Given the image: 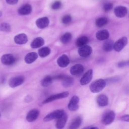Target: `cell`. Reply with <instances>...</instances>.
<instances>
[{"instance_id": "obj_1", "label": "cell", "mask_w": 129, "mask_h": 129, "mask_svg": "<svg viewBox=\"0 0 129 129\" xmlns=\"http://www.w3.org/2000/svg\"><path fill=\"white\" fill-rule=\"evenodd\" d=\"M106 84L105 80L100 79L93 82L90 85V91L94 93L101 92L105 87Z\"/></svg>"}, {"instance_id": "obj_2", "label": "cell", "mask_w": 129, "mask_h": 129, "mask_svg": "<svg viewBox=\"0 0 129 129\" xmlns=\"http://www.w3.org/2000/svg\"><path fill=\"white\" fill-rule=\"evenodd\" d=\"M64 110L59 109L55 110L45 116L43 119L44 121H49L52 119H57L65 114Z\"/></svg>"}, {"instance_id": "obj_3", "label": "cell", "mask_w": 129, "mask_h": 129, "mask_svg": "<svg viewBox=\"0 0 129 129\" xmlns=\"http://www.w3.org/2000/svg\"><path fill=\"white\" fill-rule=\"evenodd\" d=\"M115 116L113 111L110 110L106 112L102 118V123L105 125H108L111 123L114 120Z\"/></svg>"}, {"instance_id": "obj_4", "label": "cell", "mask_w": 129, "mask_h": 129, "mask_svg": "<svg viewBox=\"0 0 129 129\" xmlns=\"http://www.w3.org/2000/svg\"><path fill=\"white\" fill-rule=\"evenodd\" d=\"M127 38L126 37H122L119 38L114 43L113 49L115 51L119 52L121 51L127 44Z\"/></svg>"}, {"instance_id": "obj_5", "label": "cell", "mask_w": 129, "mask_h": 129, "mask_svg": "<svg viewBox=\"0 0 129 129\" xmlns=\"http://www.w3.org/2000/svg\"><path fill=\"white\" fill-rule=\"evenodd\" d=\"M92 52V47L88 45H84L80 46L78 49V52L80 56L83 57H86L89 56Z\"/></svg>"}, {"instance_id": "obj_6", "label": "cell", "mask_w": 129, "mask_h": 129, "mask_svg": "<svg viewBox=\"0 0 129 129\" xmlns=\"http://www.w3.org/2000/svg\"><path fill=\"white\" fill-rule=\"evenodd\" d=\"M69 93L68 91H65L62 93H60L59 94H56L53 95H52L47 99H46L44 101H43V103H47L50 102H52L54 100L59 99H62L66 97H67L69 95Z\"/></svg>"}, {"instance_id": "obj_7", "label": "cell", "mask_w": 129, "mask_h": 129, "mask_svg": "<svg viewBox=\"0 0 129 129\" xmlns=\"http://www.w3.org/2000/svg\"><path fill=\"white\" fill-rule=\"evenodd\" d=\"M24 81L22 76H16L11 78L9 81V85L12 88H15L21 85Z\"/></svg>"}, {"instance_id": "obj_8", "label": "cell", "mask_w": 129, "mask_h": 129, "mask_svg": "<svg viewBox=\"0 0 129 129\" xmlns=\"http://www.w3.org/2000/svg\"><path fill=\"white\" fill-rule=\"evenodd\" d=\"M93 77V70H89L83 76L80 80V84L82 85H85L88 84L92 80Z\"/></svg>"}, {"instance_id": "obj_9", "label": "cell", "mask_w": 129, "mask_h": 129, "mask_svg": "<svg viewBox=\"0 0 129 129\" xmlns=\"http://www.w3.org/2000/svg\"><path fill=\"white\" fill-rule=\"evenodd\" d=\"M1 62L5 65H11L15 61V58L12 54H5L1 57Z\"/></svg>"}, {"instance_id": "obj_10", "label": "cell", "mask_w": 129, "mask_h": 129, "mask_svg": "<svg viewBox=\"0 0 129 129\" xmlns=\"http://www.w3.org/2000/svg\"><path fill=\"white\" fill-rule=\"evenodd\" d=\"M79 97L76 95L73 96L70 100L69 103L68 104V107L69 109L71 111H76L78 110V109L79 108Z\"/></svg>"}, {"instance_id": "obj_11", "label": "cell", "mask_w": 129, "mask_h": 129, "mask_svg": "<svg viewBox=\"0 0 129 129\" xmlns=\"http://www.w3.org/2000/svg\"><path fill=\"white\" fill-rule=\"evenodd\" d=\"M114 13L117 17L123 18L126 15L127 13V9L124 6H119L114 9Z\"/></svg>"}, {"instance_id": "obj_12", "label": "cell", "mask_w": 129, "mask_h": 129, "mask_svg": "<svg viewBox=\"0 0 129 129\" xmlns=\"http://www.w3.org/2000/svg\"><path fill=\"white\" fill-rule=\"evenodd\" d=\"M49 23V20L47 17H44L38 19L36 21V25L38 28L43 29L47 27Z\"/></svg>"}, {"instance_id": "obj_13", "label": "cell", "mask_w": 129, "mask_h": 129, "mask_svg": "<svg viewBox=\"0 0 129 129\" xmlns=\"http://www.w3.org/2000/svg\"><path fill=\"white\" fill-rule=\"evenodd\" d=\"M84 70V67L81 64H76L72 66L70 69V73L72 75H79L82 73Z\"/></svg>"}, {"instance_id": "obj_14", "label": "cell", "mask_w": 129, "mask_h": 129, "mask_svg": "<svg viewBox=\"0 0 129 129\" xmlns=\"http://www.w3.org/2000/svg\"><path fill=\"white\" fill-rule=\"evenodd\" d=\"M39 114V112L38 110L35 109H32L28 113L26 116V119L29 122H33L37 118Z\"/></svg>"}, {"instance_id": "obj_15", "label": "cell", "mask_w": 129, "mask_h": 129, "mask_svg": "<svg viewBox=\"0 0 129 129\" xmlns=\"http://www.w3.org/2000/svg\"><path fill=\"white\" fill-rule=\"evenodd\" d=\"M57 63L60 67L64 68L70 63V59L67 55L63 54L57 59Z\"/></svg>"}, {"instance_id": "obj_16", "label": "cell", "mask_w": 129, "mask_h": 129, "mask_svg": "<svg viewBox=\"0 0 129 129\" xmlns=\"http://www.w3.org/2000/svg\"><path fill=\"white\" fill-rule=\"evenodd\" d=\"M109 37V32L106 29L98 31L96 33V37L99 40H107Z\"/></svg>"}, {"instance_id": "obj_17", "label": "cell", "mask_w": 129, "mask_h": 129, "mask_svg": "<svg viewBox=\"0 0 129 129\" xmlns=\"http://www.w3.org/2000/svg\"><path fill=\"white\" fill-rule=\"evenodd\" d=\"M97 102L98 105L100 107L106 106L108 104V98L104 94H100L97 98Z\"/></svg>"}, {"instance_id": "obj_18", "label": "cell", "mask_w": 129, "mask_h": 129, "mask_svg": "<svg viewBox=\"0 0 129 129\" xmlns=\"http://www.w3.org/2000/svg\"><path fill=\"white\" fill-rule=\"evenodd\" d=\"M28 41V38L26 34L21 33L16 35L14 37V41L18 44H24Z\"/></svg>"}, {"instance_id": "obj_19", "label": "cell", "mask_w": 129, "mask_h": 129, "mask_svg": "<svg viewBox=\"0 0 129 129\" xmlns=\"http://www.w3.org/2000/svg\"><path fill=\"white\" fill-rule=\"evenodd\" d=\"M32 7L29 4H25L21 6L18 10V13L21 15H26L31 13Z\"/></svg>"}, {"instance_id": "obj_20", "label": "cell", "mask_w": 129, "mask_h": 129, "mask_svg": "<svg viewBox=\"0 0 129 129\" xmlns=\"http://www.w3.org/2000/svg\"><path fill=\"white\" fill-rule=\"evenodd\" d=\"M38 57L37 54L35 52H31L27 53L24 58L25 62L27 63H31L33 62Z\"/></svg>"}, {"instance_id": "obj_21", "label": "cell", "mask_w": 129, "mask_h": 129, "mask_svg": "<svg viewBox=\"0 0 129 129\" xmlns=\"http://www.w3.org/2000/svg\"><path fill=\"white\" fill-rule=\"evenodd\" d=\"M67 118H68L67 115L65 113L61 117L57 119L56 122V127L59 129L63 128L66 124V123L67 120Z\"/></svg>"}, {"instance_id": "obj_22", "label": "cell", "mask_w": 129, "mask_h": 129, "mask_svg": "<svg viewBox=\"0 0 129 129\" xmlns=\"http://www.w3.org/2000/svg\"><path fill=\"white\" fill-rule=\"evenodd\" d=\"M44 44V40L41 37H37L33 40L31 44V47L33 48H36L42 46Z\"/></svg>"}, {"instance_id": "obj_23", "label": "cell", "mask_w": 129, "mask_h": 129, "mask_svg": "<svg viewBox=\"0 0 129 129\" xmlns=\"http://www.w3.org/2000/svg\"><path fill=\"white\" fill-rule=\"evenodd\" d=\"M114 42L111 39L107 40L105 41L103 44V49L104 51L106 52H108L111 51L113 49L114 47Z\"/></svg>"}, {"instance_id": "obj_24", "label": "cell", "mask_w": 129, "mask_h": 129, "mask_svg": "<svg viewBox=\"0 0 129 129\" xmlns=\"http://www.w3.org/2000/svg\"><path fill=\"white\" fill-rule=\"evenodd\" d=\"M62 85L64 87H68L73 85L74 80L73 78L69 76H65L62 80Z\"/></svg>"}, {"instance_id": "obj_25", "label": "cell", "mask_w": 129, "mask_h": 129, "mask_svg": "<svg viewBox=\"0 0 129 129\" xmlns=\"http://www.w3.org/2000/svg\"><path fill=\"white\" fill-rule=\"evenodd\" d=\"M50 53V49L48 47H44L39 49L38 55L41 57H45L48 56Z\"/></svg>"}, {"instance_id": "obj_26", "label": "cell", "mask_w": 129, "mask_h": 129, "mask_svg": "<svg viewBox=\"0 0 129 129\" xmlns=\"http://www.w3.org/2000/svg\"><path fill=\"white\" fill-rule=\"evenodd\" d=\"M108 21V19L106 17H100L96 20L95 25L98 27H102L106 25Z\"/></svg>"}, {"instance_id": "obj_27", "label": "cell", "mask_w": 129, "mask_h": 129, "mask_svg": "<svg viewBox=\"0 0 129 129\" xmlns=\"http://www.w3.org/2000/svg\"><path fill=\"white\" fill-rule=\"evenodd\" d=\"M89 41V39L86 36H82L79 38L76 42V44L77 46L80 47L83 45H86Z\"/></svg>"}, {"instance_id": "obj_28", "label": "cell", "mask_w": 129, "mask_h": 129, "mask_svg": "<svg viewBox=\"0 0 129 129\" xmlns=\"http://www.w3.org/2000/svg\"><path fill=\"white\" fill-rule=\"evenodd\" d=\"M82 118L80 117H77L71 123L70 126L71 129H76L78 128L82 123Z\"/></svg>"}, {"instance_id": "obj_29", "label": "cell", "mask_w": 129, "mask_h": 129, "mask_svg": "<svg viewBox=\"0 0 129 129\" xmlns=\"http://www.w3.org/2000/svg\"><path fill=\"white\" fill-rule=\"evenodd\" d=\"M72 35L71 34V33H69V32H67L65 34H64L60 38V41L61 42V43H62L63 44H67L68 43H69L72 39Z\"/></svg>"}, {"instance_id": "obj_30", "label": "cell", "mask_w": 129, "mask_h": 129, "mask_svg": "<svg viewBox=\"0 0 129 129\" xmlns=\"http://www.w3.org/2000/svg\"><path fill=\"white\" fill-rule=\"evenodd\" d=\"M52 78L50 76H47L41 81V85L43 87H47L51 84L52 82Z\"/></svg>"}, {"instance_id": "obj_31", "label": "cell", "mask_w": 129, "mask_h": 129, "mask_svg": "<svg viewBox=\"0 0 129 129\" xmlns=\"http://www.w3.org/2000/svg\"><path fill=\"white\" fill-rule=\"evenodd\" d=\"M11 26L7 23H3L0 25V31L5 32H9L11 31Z\"/></svg>"}, {"instance_id": "obj_32", "label": "cell", "mask_w": 129, "mask_h": 129, "mask_svg": "<svg viewBox=\"0 0 129 129\" xmlns=\"http://www.w3.org/2000/svg\"><path fill=\"white\" fill-rule=\"evenodd\" d=\"M61 5H62V4H61V3L60 1H56L52 4V5L51 6V8L52 10H56L59 9L61 8Z\"/></svg>"}, {"instance_id": "obj_33", "label": "cell", "mask_w": 129, "mask_h": 129, "mask_svg": "<svg viewBox=\"0 0 129 129\" xmlns=\"http://www.w3.org/2000/svg\"><path fill=\"white\" fill-rule=\"evenodd\" d=\"M72 21V17L70 15H66L61 19V22L64 24H69Z\"/></svg>"}, {"instance_id": "obj_34", "label": "cell", "mask_w": 129, "mask_h": 129, "mask_svg": "<svg viewBox=\"0 0 129 129\" xmlns=\"http://www.w3.org/2000/svg\"><path fill=\"white\" fill-rule=\"evenodd\" d=\"M113 4L111 3H107L103 5V9L105 12L110 11L113 8Z\"/></svg>"}, {"instance_id": "obj_35", "label": "cell", "mask_w": 129, "mask_h": 129, "mask_svg": "<svg viewBox=\"0 0 129 129\" xmlns=\"http://www.w3.org/2000/svg\"><path fill=\"white\" fill-rule=\"evenodd\" d=\"M120 119L124 121L129 122V114H125L121 116L120 117Z\"/></svg>"}, {"instance_id": "obj_36", "label": "cell", "mask_w": 129, "mask_h": 129, "mask_svg": "<svg viewBox=\"0 0 129 129\" xmlns=\"http://www.w3.org/2000/svg\"><path fill=\"white\" fill-rule=\"evenodd\" d=\"M7 3L10 5H15L17 4L18 0H6Z\"/></svg>"}, {"instance_id": "obj_37", "label": "cell", "mask_w": 129, "mask_h": 129, "mask_svg": "<svg viewBox=\"0 0 129 129\" xmlns=\"http://www.w3.org/2000/svg\"><path fill=\"white\" fill-rule=\"evenodd\" d=\"M32 100V97L30 96H27L25 98V101L26 102H29Z\"/></svg>"}, {"instance_id": "obj_38", "label": "cell", "mask_w": 129, "mask_h": 129, "mask_svg": "<svg viewBox=\"0 0 129 129\" xmlns=\"http://www.w3.org/2000/svg\"><path fill=\"white\" fill-rule=\"evenodd\" d=\"M84 128H89V129H93V128H95V129H97L98 128L97 127H95V126H88V127H85Z\"/></svg>"}, {"instance_id": "obj_39", "label": "cell", "mask_w": 129, "mask_h": 129, "mask_svg": "<svg viewBox=\"0 0 129 129\" xmlns=\"http://www.w3.org/2000/svg\"><path fill=\"white\" fill-rule=\"evenodd\" d=\"M129 66V60L125 61V66Z\"/></svg>"}, {"instance_id": "obj_40", "label": "cell", "mask_w": 129, "mask_h": 129, "mask_svg": "<svg viewBox=\"0 0 129 129\" xmlns=\"http://www.w3.org/2000/svg\"><path fill=\"white\" fill-rule=\"evenodd\" d=\"M2 12L0 11V17L2 16Z\"/></svg>"}, {"instance_id": "obj_41", "label": "cell", "mask_w": 129, "mask_h": 129, "mask_svg": "<svg viewBox=\"0 0 129 129\" xmlns=\"http://www.w3.org/2000/svg\"><path fill=\"white\" fill-rule=\"evenodd\" d=\"M0 116H1V114H0Z\"/></svg>"}]
</instances>
